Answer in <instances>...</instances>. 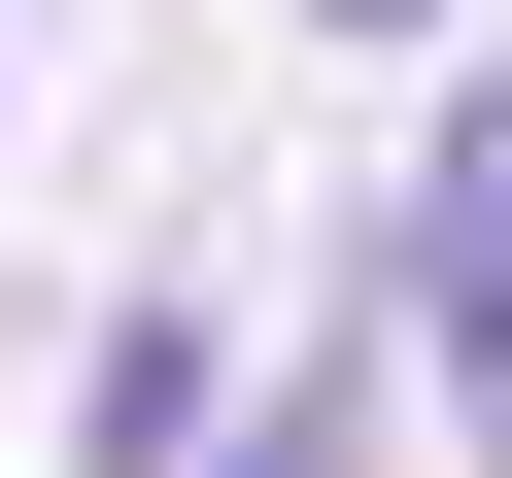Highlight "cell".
<instances>
[{"mask_svg": "<svg viewBox=\"0 0 512 478\" xmlns=\"http://www.w3.org/2000/svg\"><path fill=\"white\" fill-rule=\"evenodd\" d=\"M342 35H444V0H342Z\"/></svg>", "mask_w": 512, "mask_h": 478, "instance_id": "cell-2", "label": "cell"}, {"mask_svg": "<svg viewBox=\"0 0 512 478\" xmlns=\"http://www.w3.org/2000/svg\"><path fill=\"white\" fill-rule=\"evenodd\" d=\"M410 342H444V410H478V478H512V103H478L444 205H410Z\"/></svg>", "mask_w": 512, "mask_h": 478, "instance_id": "cell-1", "label": "cell"}]
</instances>
